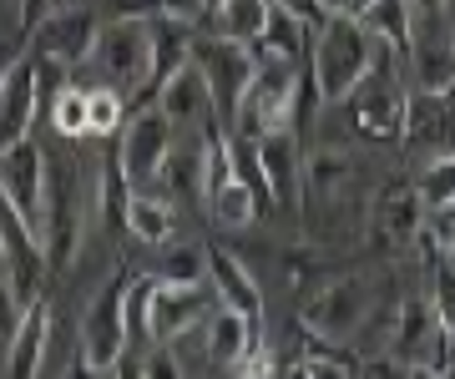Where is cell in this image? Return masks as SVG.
Returning <instances> with one entry per match:
<instances>
[{"label": "cell", "instance_id": "1", "mask_svg": "<svg viewBox=\"0 0 455 379\" xmlns=\"http://www.w3.org/2000/svg\"><path fill=\"white\" fill-rule=\"evenodd\" d=\"M374 41L359 20H344V16H324L314 26V46H309V76L319 86V101H344L349 97V86L370 71Z\"/></svg>", "mask_w": 455, "mask_h": 379}, {"label": "cell", "instance_id": "2", "mask_svg": "<svg viewBox=\"0 0 455 379\" xmlns=\"http://www.w3.org/2000/svg\"><path fill=\"white\" fill-rule=\"evenodd\" d=\"M82 67L97 71V86H116L122 97H132L147 86V71H152V16H116L97 31V46Z\"/></svg>", "mask_w": 455, "mask_h": 379}, {"label": "cell", "instance_id": "3", "mask_svg": "<svg viewBox=\"0 0 455 379\" xmlns=\"http://www.w3.org/2000/svg\"><path fill=\"white\" fill-rule=\"evenodd\" d=\"M390 56H395L390 46L374 51L370 71H364V76L349 86V97H344L355 132L374 137V142H395V137L405 132V112H410V91L400 86V71H395Z\"/></svg>", "mask_w": 455, "mask_h": 379}, {"label": "cell", "instance_id": "4", "mask_svg": "<svg viewBox=\"0 0 455 379\" xmlns=\"http://www.w3.org/2000/svg\"><path fill=\"white\" fill-rule=\"evenodd\" d=\"M193 67L203 71L208 82V97H212V116L218 127H233L238 116V101H243L248 82H253V51L238 46V41H223V36H193Z\"/></svg>", "mask_w": 455, "mask_h": 379}, {"label": "cell", "instance_id": "5", "mask_svg": "<svg viewBox=\"0 0 455 379\" xmlns=\"http://www.w3.org/2000/svg\"><path fill=\"white\" fill-rule=\"evenodd\" d=\"M76 238H82V202H76V178L71 167L56 162L46 152V202H41V248H46V268L61 273L76 258Z\"/></svg>", "mask_w": 455, "mask_h": 379}, {"label": "cell", "instance_id": "6", "mask_svg": "<svg viewBox=\"0 0 455 379\" xmlns=\"http://www.w3.org/2000/svg\"><path fill=\"white\" fill-rule=\"evenodd\" d=\"M172 137L178 127L163 116V107L152 101V107H137L127 116V127H122V142H116V157H122V172H127L132 187H152L163 162L172 157Z\"/></svg>", "mask_w": 455, "mask_h": 379}, {"label": "cell", "instance_id": "7", "mask_svg": "<svg viewBox=\"0 0 455 379\" xmlns=\"http://www.w3.org/2000/svg\"><path fill=\"white\" fill-rule=\"evenodd\" d=\"M97 31H101V20L92 16V11L61 5V11H46V16L26 31V51L41 56V61H61V67L71 71V67H82L86 56H92Z\"/></svg>", "mask_w": 455, "mask_h": 379}, {"label": "cell", "instance_id": "8", "mask_svg": "<svg viewBox=\"0 0 455 379\" xmlns=\"http://www.w3.org/2000/svg\"><path fill=\"white\" fill-rule=\"evenodd\" d=\"M127 273H112L101 283V294L92 298V309L82 319V339H76V354L92 359L97 369H116V359L127 354V324H122V294H127Z\"/></svg>", "mask_w": 455, "mask_h": 379}, {"label": "cell", "instance_id": "9", "mask_svg": "<svg viewBox=\"0 0 455 379\" xmlns=\"http://www.w3.org/2000/svg\"><path fill=\"white\" fill-rule=\"evenodd\" d=\"M212 309H218L212 283L203 288V279L197 283H157L152 279V319H147L152 344H178L182 334H193L208 324Z\"/></svg>", "mask_w": 455, "mask_h": 379}, {"label": "cell", "instance_id": "10", "mask_svg": "<svg viewBox=\"0 0 455 379\" xmlns=\"http://www.w3.org/2000/svg\"><path fill=\"white\" fill-rule=\"evenodd\" d=\"M304 324L319 339H355L370 324V288H364V279H334L329 288H319L309 298V309H304Z\"/></svg>", "mask_w": 455, "mask_h": 379}, {"label": "cell", "instance_id": "11", "mask_svg": "<svg viewBox=\"0 0 455 379\" xmlns=\"http://www.w3.org/2000/svg\"><path fill=\"white\" fill-rule=\"evenodd\" d=\"M0 193L16 202V213L41 238V202H46V152H41V142L26 137V142L0 152Z\"/></svg>", "mask_w": 455, "mask_h": 379}, {"label": "cell", "instance_id": "12", "mask_svg": "<svg viewBox=\"0 0 455 379\" xmlns=\"http://www.w3.org/2000/svg\"><path fill=\"white\" fill-rule=\"evenodd\" d=\"M259 167H263V182H268V202L299 213L304 208V152H299V132H263Z\"/></svg>", "mask_w": 455, "mask_h": 379}, {"label": "cell", "instance_id": "13", "mask_svg": "<svg viewBox=\"0 0 455 379\" xmlns=\"http://www.w3.org/2000/svg\"><path fill=\"white\" fill-rule=\"evenodd\" d=\"M41 116V97H36V61L16 56L11 67L0 71V152L26 142Z\"/></svg>", "mask_w": 455, "mask_h": 379}, {"label": "cell", "instance_id": "14", "mask_svg": "<svg viewBox=\"0 0 455 379\" xmlns=\"http://www.w3.org/2000/svg\"><path fill=\"white\" fill-rule=\"evenodd\" d=\"M203 258H208V283L212 294H218V304L233 313H243V319H253V324H263V294H259V279L243 268V258L238 253H228V248H203Z\"/></svg>", "mask_w": 455, "mask_h": 379}, {"label": "cell", "instance_id": "15", "mask_svg": "<svg viewBox=\"0 0 455 379\" xmlns=\"http://www.w3.org/2000/svg\"><path fill=\"white\" fill-rule=\"evenodd\" d=\"M46 349H51V304L36 298V304H26L16 334L5 339V379H41Z\"/></svg>", "mask_w": 455, "mask_h": 379}, {"label": "cell", "instance_id": "16", "mask_svg": "<svg viewBox=\"0 0 455 379\" xmlns=\"http://www.w3.org/2000/svg\"><path fill=\"white\" fill-rule=\"evenodd\" d=\"M157 107L172 127H203L212 132L218 127V116H212V97H208V82H203V71L188 61L178 76H167L163 91H157Z\"/></svg>", "mask_w": 455, "mask_h": 379}, {"label": "cell", "instance_id": "17", "mask_svg": "<svg viewBox=\"0 0 455 379\" xmlns=\"http://www.w3.org/2000/svg\"><path fill=\"white\" fill-rule=\"evenodd\" d=\"M259 339H263V324L223 309V304H218V309L208 313V324H203V354H208L212 369H238V359H243Z\"/></svg>", "mask_w": 455, "mask_h": 379}, {"label": "cell", "instance_id": "18", "mask_svg": "<svg viewBox=\"0 0 455 379\" xmlns=\"http://www.w3.org/2000/svg\"><path fill=\"white\" fill-rule=\"evenodd\" d=\"M410 61H415V91H420V97L455 101V51H451L445 36H420L415 31Z\"/></svg>", "mask_w": 455, "mask_h": 379}, {"label": "cell", "instance_id": "19", "mask_svg": "<svg viewBox=\"0 0 455 379\" xmlns=\"http://www.w3.org/2000/svg\"><path fill=\"white\" fill-rule=\"evenodd\" d=\"M374 223L379 233L390 238V243H410V238H420L425 228V198L415 182H390L379 202H374Z\"/></svg>", "mask_w": 455, "mask_h": 379}, {"label": "cell", "instance_id": "20", "mask_svg": "<svg viewBox=\"0 0 455 379\" xmlns=\"http://www.w3.org/2000/svg\"><path fill=\"white\" fill-rule=\"evenodd\" d=\"M127 233L142 238V243H152V248L178 238V208H172V198H167L163 187H132Z\"/></svg>", "mask_w": 455, "mask_h": 379}, {"label": "cell", "instance_id": "21", "mask_svg": "<svg viewBox=\"0 0 455 379\" xmlns=\"http://www.w3.org/2000/svg\"><path fill=\"white\" fill-rule=\"evenodd\" d=\"M309 46H314V26L304 16H293V11H278L268 5V20H263V36L253 41V56H283V61H309Z\"/></svg>", "mask_w": 455, "mask_h": 379}, {"label": "cell", "instance_id": "22", "mask_svg": "<svg viewBox=\"0 0 455 379\" xmlns=\"http://www.w3.org/2000/svg\"><path fill=\"white\" fill-rule=\"evenodd\" d=\"M420 11H415V0H374L370 11L359 16V26L379 41V46H390L395 56H410L415 46V26H420Z\"/></svg>", "mask_w": 455, "mask_h": 379}, {"label": "cell", "instance_id": "23", "mask_svg": "<svg viewBox=\"0 0 455 379\" xmlns=\"http://www.w3.org/2000/svg\"><path fill=\"white\" fill-rule=\"evenodd\" d=\"M203 20H208V36L253 46L263 36V20H268V0H218Z\"/></svg>", "mask_w": 455, "mask_h": 379}, {"label": "cell", "instance_id": "24", "mask_svg": "<svg viewBox=\"0 0 455 379\" xmlns=\"http://www.w3.org/2000/svg\"><path fill=\"white\" fill-rule=\"evenodd\" d=\"M203 208H208V217L218 223V228H228V233L248 228V223H253V217L263 213L259 198H253V193H248V187H243L238 178H228L223 187H218V193H208V198H203Z\"/></svg>", "mask_w": 455, "mask_h": 379}, {"label": "cell", "instance_id": "25", "mask_svg": "<svg viewBox=\"0 0 455 379\" xmlns=\"http://www.w3.org/2000/svg\"><path fill=\"white\" fill-rule=\"evenodd\" d=\"M127 202H132V182L122 172V157L107 152V162H101V198H97V217L107 233L127 228Z\"/></svg>", "mask_w": 455, "mask_h": 379}, {"label": "cell", "instance_id": "26", "mask_svg": "<svg viewBox=\"0 0 455 379\" xmlns=\"http://www.w3.org/2000/svg\"><path fill=\"white\" fill-rule=\"evenodd\" d=\"M203 268H208L203 248H193V243H157L152 279L157 283H197L203 279Z\"/></svg>", "mask_w": 455, "mask_h": 379}, {"label": "cell", "instance_id": "27", "mask_svg": "<svg viewBox=\"0 0 455 379\" xmlns=\"http://www.w3.org/2000/svg\"><path fill=\"white\" fill-rule=\"evenodd\" d=\"M147 319H152V273L127 283V294H122V324H127V349H142L152 344V329H147Z\"/></svg>", "mask_w": 455, "mask_h": 379}, {"label": "cell", "instance_id": "28", "mask_svg": "<svg viewBox=\"0 0 455 379\" xmlns=\"http://www.w3.org/2000/svg\"><path fill=\"white\" fill-rule=\"evenodd\" d=\"M86 91V127L92 137H116L122 132V116H127V97L116 86H82Z\"/></svg>", "mask_w": 455, "mask_h": 379}, {"label": "cell", "instance_id": "29", "mask_svg": "<svg viewBox=\"0 0 455 379\" xmlns=\"http://www.w3.org/2000/svg\"><path fill=\"white\" fill-rule=\"evenodd\" d=\"M46 122H51V127H56L61 137H71V142L92 137V127H86V91H82V86H71V82H66L61 91L51 97Z\"/></svg>", "mask_w": 455, "mask_h": 379}, {"label": "cell", "instance_id": "30", "mask_svg": "<svg viewBox=\"0 0 455 379\" xmlns=\"http://www.w3.org/2000/svg\"><path fill=\"white\" fill-rule=\"evenodd\" d=\"M430 309L455 334V258H445V253L430 258Z\"/></svg>", "mask_w": 455, "mask_h": 379}, {"label": "cell", "instance_id": "31", "mask_svg": "<svg viewBox=\"0 0 455 379\" xmlns=\"http://www.w3.org/2000/svg\"><path fill=\"white\" fill-rule=\"evenodd\" d=\"M415 187H420L425 208L455 202V152H445V157H430V167H425V178L415 182Z\"/></svg>", "mask_w": 455, "mask_h": 379}, {"label": "cell", "instance_id": "32", "mask_svg": "<svg viewBox=\"0 0 455 379\" xmlns=\"http://www.w3.org/2000/svg\"><path fill=\"white\" fill-rule=\"evenodd\" d=\"M420 238L435 253H445V258H455V202H440V208H425V228Z\"/></svg>", "mask_w": 455, "mask_h": 379}, {"label": "cell", "instance_id": "33", "mask_svg": "<svg viewBox=\"0 0 455 379\" xmlns=\"http://www.w3.org/2000/svg\"><path fill=\"white\" fill-rule=\"evenodd\" d=\"M142 375L147 379H188L172 344H152V349H147V354H142Z\"/></svg>", "mask_w": 455, "mask_h": 379}, {"label": "cell", "instance_id": "34", "mask_svg": "<svg viewBox=\"0 0 455 379\" xmlns=\"http://www.w3.org/2000/svg\"><path fill=\"white\" fill-rule=\"evenodd\" d=\"M20 313H26V304H20V298H16V288H11V279L0 273V334H5V339L16 334Z\"/></svg>", "mask_w": 455, "mask_h": 379}, {"label": "cell", "instance_id": "35", "mask_svg": "<svg viewBox=\"0 0 455 379\" xmlns=\"http://www.w3.org/2000/svg\"><path fill=\"white\" fill-rule=\"evenodd\" d=\"M359 379H410V369L395 359V354H374V359H364Z\"/></svg>", "mask_w": 455, "mask_h": 379}, {"label": "cell", "instance_id": "36", "mask_svg": "<svg viewBox=\"0 0 455 379\" xmlns=\"http://www.w3.org/2000/svg\"><path fill=\"white\" fill-rule=\"evenodd\" d=\"M157 16L193 26V20H203V0H157Z\"/></svg>", "mask_w": 455, "mask_h": 379}, {"label": "cell", "instance_id": "37", "mask_svg": "<svg viewBox=\"0 0 455 379\" xmlns=\"http://www.w3.org/2000/svg\"><path fill=\"white\" fill-rule=\"evenodd\" d=\"M370 5H374V0H319V11H324V16H344V20H359Z\"/></svg>", "mask_w": 455, "mask_h": 379}, {"label": "cell", "instance_id": "38", "mask_svg": "<svg viewBox=\"0 0 455 379\" xmlns=\"http://www.w3.org/2000/svg\"><path fill=\"white\" fill-rule=\"evenodd\" d=\"M268 5H278V11H293V16H304L309 26H319V20H324L319 0H268Z\"/></svg>", "mask_w": 455, "mask_h": 379}, {"label": "cell", "instance_id": "39", "mask_svg": "<svg viewBox=\"0 0 455 379\" xmlns=\"http://www.w3.org/2000/svg\"><path fill=\"white\" fill-rule=\"evenodd\" d=\"M61 379H112V369H97L92 359H82V354H76V359L66 364V375H61Z\"/></svg>", "mask_w": 455, "mask_h": 379}, {"label": "cell", "instance_id": "40", "mask_svg": "<svg viewBox=\"0 0 455 379\" xmlns=\"http://www.w3.org/2000/svg\"><path fill=\"white\" fill-rule=\"evenodd\" d=\"M16 5H20V31H31V26H36L41 16H46L56 0H16Z\"/></svg>", "mask_w": 455, "mask_h": 379}, {"label": "cell", "instance_id": "41", "mask_svg": "<svg viewBox=\"0 0 455 379\" xmlns=\"http://www.w3.org/2000/svg\"><path fill=\"white\" fill-rule=\"evenodd\" d=\"M112 379H147V375H142V359H137V354H132V349H127V354H122V359H116Z\"/></svg>", "mask_w": 455, "mask_h": 379}, {"label": "cell", "instance_id": "42", "mask_svg": "<svg viewBox=\"0 0 455 379\" xmlns=\"http://www.w3.org/2000/svg\"><path fill=\"white\" fill-rule=\"evenodd\" d=\"M410 379H455V369H425V364H415Z\"/></svg>", "mask_w": 455, "mask_h": 379}, {"label": "cell", "instance_id": "43", "mask_svg": "<svg viewBox=\"0 0 455 379\" xmlns=\"http://www.w3.org/2000/svg\"><path fill=\"white\" fill-rule=\"evenodd\" d=\"M212 5H218V0H203V16H208V11H212Z\"/></svg>", "mask_w": 455, "mask_h": 379}, {"label": "cell", "instance_id": "44", "mask_svg": "<svg viewBox=\"0 0 455 379\" xmlns=\"http://www.w3.org/2000/svg\"><path fill=\"white\" fill-rule=\"evenodd\" d=\"M451 51H455V36H451Z\"/></svg>", "mask_w": 455, "mask_h": 379}, {"label": "cell", "instance_id": "45", "mask_svg": "<svg viewBox=\"0 0 455 379\" xmlns=\"http://www.w3.org/2000/svg\"><path fill=\"white\" fill-rule=\"evenodd\" d=\"M274 379H283V375H274Z\"/></svg>", "mask_w": 455, "mask_h": 379}, {"label": "cell", "instance_id": "46", "mask_svg": "<svg viewBox=\"0 0 455 379\" xmlns=\"http://www.w3.org/2000/svg\"><path fill=\"white\" fill-rule=\"evenodd\" d=\"M0 71H5V67H0Z\"/></svg>", "mask_w": 455, "mask_h": 379}, {"label": "cell", "instance_id": "47", "mask_svg": "<svg viewBox=\"0 0 455 379\" xmlns=\"http://www.w3.org/2000/svg\"><path fill=\"white\" fill-rule=\"evenodd\" d=\"M355 379H359V375H355Z\"/></svg>", "mask_w": 455, "mask_h": 379}]
</instances>
